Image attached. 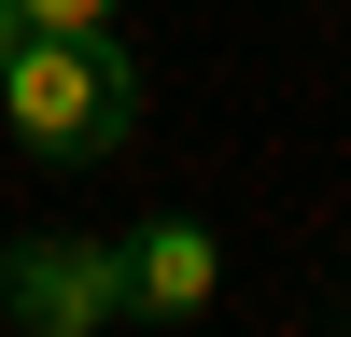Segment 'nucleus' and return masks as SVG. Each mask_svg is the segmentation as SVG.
I'll return each mask as SVG.
<instances>
[{
    "mask_svg": "<svg viewBox=\"0 0 351 337\" xmlns=\"http://www.w3.org/2000/svg\"><path fill=\"white\" fill-rule=\"evenodd\" d=\"M211 295H225V239H211V211H155V225H127V323L183 337V323H211Z\"/></svg>",
    "mask_w": 351,
    "mask_h": 337,
    "instance_id": "obj_3",
    "label": "nucleus"
},
{
    "mask_svg": "<svg viewBox=\"0 0 351 337\" xmlns=\"http://www.w3.org/2000/svg\"><path fill=\"white\" fill-rule=\"evenodd\" d=\"M14 14H28V42H71V28H112L127 0H14Z\"/></svg>",
    "mask_w": 351,
    "mask_h": 337,
    "instance_id": "obj_4",
    "label": "nucleus"
},
{
    "mask_svg": "<svg viewBox=\"0 0 351 337\" xmlns=\"http://www.w3.org/2000/svg\"><path fill=\"white\" fill-rule=\"evenodd\" d=\"M14 56H28V14H14V0H0V71H14Z\"/></svg>",
    "mask_w": 351,
    "mask_h": 337,
    "instance_id": "obj_5",
    "label": "nucleus"
},
{
    "mask_svg": "<svg viewBox=\"0 0 351 337\" xmlns=\"http://www.w3.org/2000/svg\"><path fill=\"white\" fill-rule=\"evenodd\" d=\"M127 323V239L28 225L0 239V337H112Z\"/></svg>",
    "mask_w": 351,
    "mask_h": 337,
    "instance_id": "obj_2",
    "label": "nucleus"
},
{
    "mask_svg": "<svg viewBox=\"0 0 351 337\" xmlns=\"http://www.w3.org/2000/svg\"><path fill=\"white\" fill-rule=\"evenodd\" d=\"M0 127L28 140L43 168H112L141 140V56L112 28H71V42H28L0 71Z\"/></svg>",
    "mask_w": 351,
    "mask_h": 337,
    "instance_id": "obj_1",
    "label": "nucleus"
}]
</instances>
